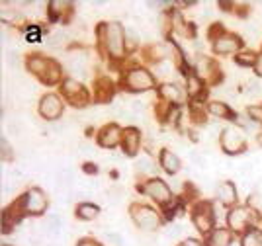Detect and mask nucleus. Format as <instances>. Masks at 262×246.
Masks as SVG:
<instances>
[{"label":"nucleus","mask_w":262,"mask_h":246,"mask_svg":"<svg viewBox=\"0 0 262 246\" xmlns=\"http://www.w3.org/2000/svg\"><path fill=\"white\" fill-rule=\"evenodd\" d=\"M100 43L112 59H123L127 51V35L120 21H104L98 28Z\"/></svg>","instance_id":"1"},{"label":"nucleus","mask_w":262,"mask_h":246,"mask_svg":"<svg viewBox=\"0 0 262 246\" xmlns=\"http://www.w3.org/2000/svg\"><path fill=\"white\" fill-rule=\"evenodd\" d=\"M121 84L129 92H147V90H153L157 80L151 75V71H147L143 66H133V69L125 71V75L121 78Z\"/></svg>","instance_id":"2"},{"label":"nucleus","mask_w":262,"mask_h":246,"mask_svg":"<svg viewBox=\"0 0 262 246\" xmlns=\"http://www.w3.org/2000/svg\"><path fill=\"white\" fill-rule=\"evenodd\" d=\"M131 221L135 223V227H139L143 233H155L159 227L163 225L161 215L155 211L153 207L141 204L131 205Z\"/></svg>","instance_id":"3"},{"label":"nucleus","mask_w":262,"mask_h":246,"mask_svg":"<svg viewBox=\"0 0 262 246\" xmlns=\"http://www.w3.org/2000/svg\"><path fill=\"white\" fill-rule=\"evenodd\" d=\"M219 141H221V149L227 154H239L247 149V139H245V133L239 125H229V127L223 129Z\"/></svg>","instance_id":"4"},{"label":"nucleus","mask_w":262,"mask_h":246,"mask_svg":"<svg viewBox=\"0 0 262 246\" xmlns=\"http://www.w3.org/2000/svg\"><path fill=\"white\" fill-rule=\"evenodd\" d=\"M20 205H22V211L28 215H41L47 209L49 205V199H47V193L41 190V188H30L28 192L22 195L20 199Z\"/></svg>","instance_id":"5"},{"label":"nucleus","mask_w":262,"mask_h":246,"mask_svg":"<svg viewBox=\"0 0 262 246\" xmlns=\"http://www.w3.org/2000/svg\"><path fill=\"white\" fill-rule=\"evenodd\" d=\"M252 223V207H247V205H235L231 207L229 213H227V229L233 231L235 235L237 233H245L251 229Z\"/></svg>","instance_id":"6"},{"label":"nucleus","mask_w":262,"mask_h":246,"mask_svg":"<svg viewBox=\"0 0 262 246\" xmlns=\"http://www.w3.org/2000/svg\"><path fill=\"white\" fill-rule=\"evenodd\" d=\"M139 192L149 195L159 205H168L172 202V192H170V188L161 178H151L147 182L139 184Z\"/></svg>","instance_id":"7"},{"label":"nucleus","mask_w":262,"mask_h":246,"mask_svg":"<svg viewBox=\"0 0 262 246\" xmlns=\"http://www.w3.org/2000/svg\"><path fill=\"white\" fill-rule=\"evenodd\" d=\"M63 109H65L63 98L57 96V94H45L37 104V111L45 121H57L63 116Z\"/></svg>","instance_id":"8"},{"label":"nucleus","mask_w":262,"mask_h":246,"mask_svg":"<svg viewBox=\"0 0 262 246\" xmlns=\"http://www.w3.org/2000/svg\"><path fill=\"white\" fill-rule=\"evenodd\" d=\"M192 223L200 233L209 235L215 229V215H213V207L209 204H200L192 213Z\"/></svg>","instance_id":"9"},{"label":"nucleus","mask_w":262,"mask_h":246,"mask_svg":"<svg viewBox=\"0 0 262 246\" xmlns=\"http://www.w3.org/2000/svg\"><path fill=\"white\" fill-rule=\"evenodd\" d=\"M241 47H243V39L235 33L223 32L213 39V53L217 55H239Z\"/></svg>","instance_id":"10"},{"label":"nucleus","mask_w":262,"mask_h":246,"mask_svg":"<svg viewBox=\"0 0 262 246\" xmlns=\"http://www.w3.org/2000/svg\"><path fill=\"white\" fill-rule=\"evenodd\" d=\"M61 92H63V96H65L71 104H75V106H84L88 100V94H86V90H84V86L80 84L78 80H75V78H65V80L61 82Z\"/></svg>","instance_id":"11"},{"label":"nucleus","mask_w":262,"mask_h":246,"mask_svg":"<svg viewBox=\"0 0 262 246\" xmlns=\"http://www.w3.org/2000/svg\"><path fill=\"white\" fill-rule=\"evenodd\" d=\"M96 141H98V145L102 149H116L123 141V131L116 123H108V125H104L100 129Z\"/></svg>","instance_id":"12"},{"label":"nucleus","mask_w":262,"mask_h":246,"mask_svg":"<svg viewBox=\"0 0 262 246\" xmlns=\"http://www.w3.org/2000/svg\"><path fill=\"white\" fill-rule=\"evenodd\" d=\"M194 73H196L204 82H215L217 78H221L217 64L213 63L209 57H200L198 59L196 66H194Z\"/></svg>","instance_id":"13"},{"label":"nucleus","mask_w":262,"mask_h":246,"mask_svg":"<svg viewBox=\"0 0 262 246\" xmlns=\"http://www.w3.org/2000/svg\"><path fill=\"white\" fill-rule=\"evenodd\" d=\"M159 96L163 98V102H166L168 106H180L184 102V90L178 84L164 82L159 86Z\"/></svg>","instance_id":"14"},{"label":"nucleus","mask_w":262,"mask_h":246,"mask_svg":"<svg viewBox=\"0 0 262 246\" xmlns=\"http://www.w3.org/2000/svg\"><path fill=\"white\" fill-rule=\"evenodd\" d=\"M215 193H217V199L223 205H227V207H235L237 205V199H239L237 186L233 182H229V180H223L221 184H217L215 186Z\"/></svg>","instance_id":"15"},{"label":"nucleus","mask_w":262,"mask_h":246,"mask_svg":"<svg viewBox=\"0 0 262 246\" xmlns=\"http://www.w3.org/2000/svg\"><path fill=\"white\" fill-rule=\"evenodd\" d=\"M49 64H51V59L43 57L41 53H33L26 59V69H28V73L35 75L39 80H41L45 76V73L49 71Z\"/></svg>","instance_id":"16"},{"label":"nucleus","mask_w":262,"mask_h":246,"mask_svg":"<svg viewBox=\"0 0 262 246\" xmlns=\"http://www.w3.org/2000/svg\"><path fill=\"white\" fill-rule=\"evenodd\" d=\"M121 147H123V152H125L127 156L137 154V150L141 147V133H139V129H135V127L125 129V131H123Z\"/></svg>","instance_id":"17"},{"label":"nucleus","mask_w":262,"mask_h":246,"mask_svg":"<svg viewBox=\"0 0 262 246\" xmlns=\"http://www.w3.org/2000/svg\"><path fill=\"white\" fill-rule=\"evenodd\" d=\"M233 242V231H229L227 227H215L208 235L206 246H231Z\"/></svg>","instance_id":"18"},{"label":"nucleus","mask_w":262,"mask_h":246,"mask_svg":"<svg viewBox=\"0 0 262 246\" xmlns=\"http://www.w3.org/2000/svg\"><path fill=\"white\" fill-rule=\"evenodd\" d=\"M159 164H161V168H163L166 174H176V172L182 168L178 154L172 152L170 149L161 150V154H159Z\"/></svg>","instance_id":"19"},{"label":"nucleus","mask_w":262,"mask_h":246,"mask_svg":"<svg viewBox=\"0 0 262 246\" xmlns=\"http://www.w3.org/2000/svg\"><path fill=\"white\" fill-rule=\"evenodd\" d=\"M208 111L213 116V118H219V119H229L233 116V111H231V107L227 106V102H223V100H211L208 102Z\"/></svg>","instance_id":"20"},{"label":"nucleus","mask_w":262,"mask_h":246,"mask_svg":"<svg viewBox=\"0 0 262 246\" xmlns=\"http://www.w3.org/2000/svg\"><path fill=\"white\" fill-rule=\"evenodd\" d=\"M98 215H100L98 205L88 204V202L77 205V217L80 219V221H92V219H96Z\"/></svg>","instance_id":"21"},{"label":"nucleus","mask_w":262,"mask_h":246,"mask_svg":"<svg viewBox=\"0 0 262 246\" xmlns=\"http://www.w3.org/2000/svg\"><path fill=\"white\" fill-rule=\"evenodd\" d=\"M241 246H262V233L256 227H251L241 235Z\"/></svg>","instance_id":"22"},{"label":"nucleus","mask_w":262,"mask_h":246,"mask_svg":"<svg viewBox=\"0 0 262 246\" xmlns=\"http://www.w3.org/2000/svg\"><path fill=\"white\" fill-rule=\"evenodd\" d=\"M67 41H69V32H63V30H55V32H51L47 35V45L51 49H59Z\"/></svg>","instance_id":"23"},{"label":"nucleus","mask_w":262,"mask_h":246,"mask_svg":"<svg viewBox=\"0 0 262 246\" xmlns=\"http://www.w3.org/2000/svg\"><path fill=\"white\" fill-rule=\"evenodd\" d=\"M61 75H63L61 66L55 63V61H51L49 71L45 73V76L41 78V82H43V84H57V82H61Z\"/></svg>","instance_id":"24"},{"label":"nucleus","mask_w":262,"mask_h":246,"mask_svg":"<svg viewBox=\"0 0 262 246\" xmlns=\"http://www.w3.org/2000/svg\"><path fill=\"white\" fill-rule=\"evenodd\" d=\"M202 90H204V80H202L196 73H190V75H188V94L196 98Z\"/></svg>","instance_id":"25"},{"label":"nucleus","mask_w":262,"mask_h":246,"mask_svg":"<svg viewBox=\"0 0 262 246\" xmlns=\"http://www.w3.org/2000/svg\"><path fill=\"white\" fill-rule=\"evenodd\" d=\"M112 92H114V88H112V82H110L108 78H102L98 82V86H96V98L98 100H110V96H112Z\"/></svg>","instance_id":"26"},{"label":"nucleus","mask_w":262,"mask_h":246,"mask_svg":"<svg viewBox=\"0 0 262 246\" xmlns=\"http://www.w3.org/2000/svg\"><path fill=\"white\" fill-rule=\"evenodd\" d=\"M235 63L239 64V66L251 69V66H254V63H256V55L252 53V51H243V53L235 55Z\"/></svg>","instance_id":"27"},{"label":"nucleus","mask_w":262,"mask_h":246,"mask_svg":"<svg viewBox=\"0 0 262 246\" xmlns=\"http://www.w3.org/2000/svg\"><path fill=\"white\" fill-rule=\"evenodd\" d=\"M24 33H26V41L30 43H37L41 39V28H37V26H28Z\"/></svg>","instance_id":"28"},{"label":"nucleus","mask_w":262,"mask_h":246,"mask_svg":"<svg viewBox=\"0 0 262 246\" xmlns=\"http://www.w3.org/2000/svg\"><path fill=\"white\" fill-rule=\"evenodd\" d=\"M247 114H249V118H251L252 121H258V123H260V121H262V104H256V106H249Z\"/></svg>","instance_id":"29"},{"label":"nucleus","mask_w":262,"mask_h":246,"mask_svg":"<svg viewBox=\"0 0 262 246\" xmlns=\"http://www.w3.org/2000/svg\"><path fill=\"white\" fill-rule=\"evenodd\" d=\"M0 147H2V161L4 162H8L12 161V147H10V143H8V139H2L0 141Z\"/></svg>","instance_id":"30"},{"label":"nucleus","mask_w":262,"mask_h":246,"mask_svg":"<svg viewBox=\"0 0 262 246\" xmlns=\"http://www.w3.org/2000/svg\"><path fill=\"white\" fill-rule=\"evenodd\" d=\"M247 94L251 98H260L262 96L260 86L256 84V82H249V84H247Z\"/></svg>","instance_id":"31"},{"label":"nucleus","mask_w":262,"mask_h":246,"mask_svg":"<svg viewBox=\"0 0 262 246\" xmlns=\"http://www.w3.org/2000/svg\"><path fill=\"white\" fill-rule=\"evenodd\" d=\"M254 75L256 76H262V51L260 53H256V63H254Z\"/></svg>","instance_id":"32"},{"label":"nucleus","mask_w":262,"mask_h":246,"mask_svg":"<svg viewBox=\"0 0 262 246\" xmlns=\"http://www.w3.org/2000/svg\"><path fill=\"white\" fill-rule=\"evenodd\" d=\"M180 246H204L202 244V240H198V238H184Z\"/></svg>","instance_id":"33"},{"label":"nucleus","mask_w":262,"mask_h":246,"mask_svg":"<svg viewBox=\"0 0 262 246\" xmlns=\"http://www.w3.org/2000/svg\"><path fill=\"white\" fill-rule=\"evenodd\" d=\"M84 172H86V174H96V172H98V166L92 164V162H86V164H84Z\"/></svg>","instance_id":"34"},{"label":"nucleus","mask_w":262,"mask_h":246,"mask_svg":"<svg viewBox=\"0 0 262 246\" xmlns=\"http://www.w3.org/2000/svg\"><path fill=\"white\" fill-rule=\"evenodd\" d=\"M77 246H100L96 240H92V238H82V240H78Z\"/></svg>","instance_id":"35"},{"label":"nucleus","mask_w":262,"mask_h":246,"mask_svg":"<svg viewBox=\"0 0 262 246\" xmlns=\"http://www.w3.org/2000/svg\"><path fill=\"white\" fill-rule=\"evenodd\" d=\"M256 141H258V145L262 147V133H258V137H256Z\"/></svg>","instance_id":"36"},{"label":"nucleus","mask_w":262,"mask_h":246,"mask_svg":"<svg viewBox=\"0 0 262 246\" xmlns=\"http://www.w3.org/2000/svg\"><path fill=\"white\" fill-rule=\"evenodd\" d=\"M2 246H10V244H2Z\"/></svg>","instance_id":"37"}]
</instances>
